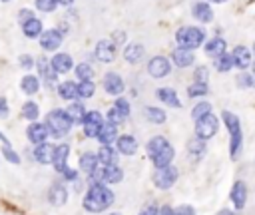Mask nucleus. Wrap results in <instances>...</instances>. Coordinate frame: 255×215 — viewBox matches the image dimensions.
Returning <instances> with one entry per match:
<instances>
[{
	"label": "nucleus",
	"instance_id": "nucleus-22",
	"mask_svg": "<svg viewBox=\"0 0 255 215\" xmlns=\"http://www.w3.org/2000/svg\"><path fill=\"white\" fill-rule=\"evenodd\" d=\"M52 68L56 70V74H66L72 68V58L68 54H56L52 60Z\"/></svg>",
	"mask_w": 255,
	"mask_h": 215
},
{
	"label": "nucleus",
	"instance_id": "nucleus-53",
	"mask_svg": "<svg viewBox=\"0 0 255 215\" xmlns=\"http://www.w3.org/2000/svg\"><path fill=\"white\" fill-rule=\"evenodd\" d=\"M32 18H34V16H32V12H30V10H20V16H18V20H20V24H22V26H24L26 22H30Z\"/></svg>",
	"mask_w": 255,
	"mask_h": 215
},
{
	"label": "nucleus",
	"instance_id": "nucleus-45",
	"mask_svg": "<svg viewBox=\"0 0 255 215\" xmlns=\"http://www.w3.org/2000/svg\"><path fill=\"white\" fill-rule=\"evenodd\" d=\"M237 84H239L241 88H251V86L255 84V78L249 76V74H239V76H237Z\"/></svg>",
	"mask_w": 255,
	"mask_h": 215
},
{
	"label": "nucleus",
	"instance_id": "nucleus-40",
	"mask_svg": "<svg viewBox=\"0 0 255 215\" xmlns=\"http://www.w3.org/2000/svg\"><path fill=\"white\" fill-rule=\"evenodd\" d=\"M207 94V86L205 84H193V86H189V90H187V96L189 98H197V96H205Z\"/></svg>",
	"mask_w": 255,
	"mask_h": 215
},
{
	"label": "nucleus",
	"instance_id": "nucleus-62",
	"mask_svg": "<svg viewBox=\"0 0 255 215\" xmlns=\"http://www.w3.org/2000/svg\"><path fill=\"white\" fill-rule=\"evenodd\" d=\"M112 215H120V213H112Z\"/></svg>",
	"mask_w": 255,
	"mask_h": 215
},
{
	"label": "nucleus",
	"instance_id": "nucleus-33",
	"mask_svg": "<svg viewBox=\"0 0 255 215\" xmlns=\"http://www.w3.org/2000/svg\"><path fill=\"white\" fill-rule=\"evenodd\" d=\"M233 66H235V60H233V56H229V54H223V56L215 58V68H217L219 72H227V70H231Z\"/></svg>",
	"mask_w": 255,
	"mask_h": 215
},
{
	"label": "nucleus",
	"instance_id": "nucleus-43",
	"mask_svg": "<svg viewBox=\"0 0 255 215\" xmlns=\"http://www.w3.org/2000/svg\"><path fill=\"white\" fill-rule=\"evenodd\" d=\"M82 123H98V125H104V119H102V113L100 111H88Z\"/></svg>",
	"mask_w": 255,
	"mask_h": 215
},
{
	"label": "nucleus",
	"instance_id": "nucleus-39",
	"mask_svg": "<svg viewBox=\"0 0 255 215\" xmlns=\"http://www.w3.org/2000/svg\"><path fill=\"white\" fill-rule=\"evenodd\" d=\"M126 117H128V115H126V113H122V111H120L116 106H114V108L108 111V119H110V123H114V125H120V123H122Z\"/></svg>",
	"mask_w": 255,
	"mask_h": 215
},
{
	"label": "nucleus",
	"instance_id": "nucleus-8",
	"mask_svg": "<svg viewBox=\"0 0 255 215\" xmlns=\"http://www.w3.org/2000/svg\"><path fill=\"white\" fill-rule=\"evenodd\" d=\"M54 155H56V147L50 145L48 141L46 143H40L36 147V151H34V157L40 163H54Z\"/></svg>",
	"mask_w": 255,
	"mask_h": 215
},
{
	"label": "nucleus",
	"instance_id": "nucleus-6",
	"mask_svg": "<svg viewBox=\"0 0 255 215\" xmlns=\"http://www.w3.org/2000/svg\"><path fill=\"white\" fill-rule=\"evenodd\" d=\"M177 179V169L167 165V167H159L155 173H153V183L159 187V189H167L175 183Z\"/></svg>",
	"mask_w": 255,
	"mask_h": 215
},
{
	"label": "nucleus",
	"instance_id": "nucleus-24",
	"mask_svg": "<svg viewBox=\"0 0 255 215\" xmlns=\"http://www.w3.org/2000/svg\"><path fill=\"white\" fill-rule=\"evenodd\" d=\"M58 90H60V98H64V100H74L80 96V86L74 82H64V84H60Z\"/></svg>",
	"mask_w": 255,
	"mask_h": 215
},
{
	"label": "nucleus",
	"instance_id": "nucleus-32",
	"mask_svg": "<svg viewBox=\"0 0 255 215\" xmlns=\"http://www.w3.org/2000/svg\"><path fill=\"white\" fill-rule=\"evenodd\" d=\"M145 117L151 121V123H163L165 121V111L159 109V108H145Z\"/></svg>",
	"mask_w": 255,
	"mask_h": 215
},
{
	"label": "nucleus",
	"instance_id": "nucleus-31",
	"mask_svg": "<svg viewBox=\"0 0 255 215\" xmlns=\"http://www.w3.org/2000/svg\"><path fill=\"white\" fill-rule=\"evenodd\" d=\"M40 88V82L36 76H24L22 78V92L24 94H36Z\"/></svg>",
	"mask_w": 255,
	"mask_h": 215
},
{
	"label": "nucleus",
	"instance_id": "nucleus-10",
	"mask_svg": "<svg viewBox=\"0 0 255 215\" xmlns=\"http://www.w3.org/2000/svg\"><path fill=\"white\" fill-rule=\"evenodd\" d=\"M114 54H116L114 42H108V40L98 42V46H96V58L100 62H112L114 60Z\"/></svg>",
	"mask_w": 255,
	"mask_h": 215
},
{
	"label": "nucleus",
	"instance_id": "nucleus-11",
	"mask_svg": "<svg viewBox=\"0 0 255 215\" xmlns=\"http://www.w3.org/2000/svg\"><path fill=\"white\" fill-rule=\"evenodd\" d=\"M104 88H106L108 94L120 96V94L124 92V82H122V78H120L118 74H106V78H104Z\"/></svg>",
	"mask_w": 255,
	"mask_h": 215
},
{
	"label": "nucleus",
	"instance_id": "nucleus-54",
	"mask_svg": "<svg viewBox=\"0 0 255 215\" xmlns=\"http://www.w3.org/2000/svg\"><path fill=\"white\" fill-rule=\"evenodd\" d=\"M32 64H34V60H32L30 56H26V54L20 56V66H22V68H32Z\"/></svg>",
	"mask_w": 255,
	"mask_h": 215
},
{
	"label": "nucleus",
	"instance_id": "nucleus-3",
	"mask_svg": "<svg viewBox=\"0 0 255 215\" xmlns=\"http://www.w3.org/2000/svg\"><path fill=\"white\" fill-rule=\"evenodd\" d=\"M46 123H48V129L54 133V135H64L68 133L70 125H72V119L68 117L66 111H50L48 117H46Z\"/></svg>",
	"mask_w": 255,
	"mask_h": 215
},
{
	"label": "nucleus",
	"instance_id": "nucleus-20",
	"mask_svg": "<svg viewBox=\"0 0 255 215\" xmlns=\"http://www.w3.org/2000/svg\"><path fill=\"white\" fill-rule=\"evenodd\" d=\"M98 159H100V163H102V165H106V167L116 165V161H118L116 149H114L112 145H102V147H100V151H98Z\"/></svg>",
	"mask_w": 255,
	"mask_h": 215
},
{
	"label": "nucleus",
	"instance_id": "nucleus-44",
	"mask_svg": "<svg viewBox=\"0 0 255 215\" xmlns=\"http://www.w3.org/2000/svg\"><path fill=\"white\" fill-rule=\"evenodd\" d=\"M58 0H36V6L42 10V12H52L56 8Z\"/></svg>",
	"mask_w": 255,
	"mask_h": 215
},
{
	"label": "nucleus",
	"instance_id": "nucleus-1",
	"mask_svg": "<svg viewBox=\"0 0 255 215\" xmlns=\"http://www.w3.org/2000/svg\"><path fill=\"white\" fill-rule=\"evenodd\" d=\"M112 201H114V193H112L108 187L96 183V185L88 191V195L84 197V209H86V211H92V213H100V211H104L106 207H110Z\"/></svg>",
	"mask_w": 255,
	"mask_h": 215
},
{
	"label": "nucleus",
	"instance_id": "nucleus-37",
	"mask_svg": "<svg viewBox=\"0 0 255 215\" xmlns=\"http://www.w3.org/2000/svg\"><path fill=\"white\" fill-rule=\"evenodd\" d=\"M38 106L36 104H32V102H28V104H24V109H22V115L26 117V119H30V121H34L36 117H38Z\"/></svg>",
	"mask_w": 255,
	"mask_h": 215
},
{
	"label": "nucleus",
	"instance_id": "nucleus-4",
	"mask_svg": "<svg viewBox=\"0 0 255 215\" xmlns=\"http://www.w3.org/2000/svg\"><path fill=\"white\" fill-rule=\"evenodd\" d=\"M223 119H225V125H227V129H229V133H231V147H229V151H231V155L235 157V155L239 153V147H241V127H239V119H237V115L231 113V111H223Z\"/></svg>",
	"mask_w": 255,
	"mask_h": 215
},
{
	"label": "nucleus",
	"instance_id": "nucleus-18",
	"mask_svg": "<svg viewBox=\"0 0 255 215\" xmlns=\"http://www.w3.org/2000/svg\"><path fill=\"white\" fill-rule=\"evenodd\" d=\"M171 159H173V147L167 143L159 153H155L153 157H151V161H153V165L159 169V167H167L169 163H171Z\"/></svg>",
	"mask_w": 255,
	"mask_h": 215
},
{
	"label": "nucleus",
	"instance_id": "nucleus-2",
	"mask_svg": "<svg viewBox=\"0 0 255 215\" xmlns=\"http://www.w3.org/2000/svg\"><path fill=\"white\" fill-rule=\"evenodd\" d=\"M177 42H179V48H187V50H193V48H197L199 44H203V38H205V34H203V30H199V28H191V26H185V28H181L179 32H177Z\"/></svg>",
	"mask_w": 255,
	"mask_h": 215
},
{
	"label": "nucleus",
	"instance_id": "nucleus-29",
	"mask_svg": "<svg viewBox=\"0 0 255 215\" xmlns=\"http://www.w3.org/2000/svg\"><path fill=\"white\" fill-rule=\"evenodd\" d=\"M24 34H26L28 38L40 36V34H42V22H40L38 18H32L30 22H26V24H24Z\"/></svg>",
	"mask_w": 255,
	"mask_h": 215
},
{
	"label": "nucleus",
	"instance_id": "nucleus-17",
	"mask_svg": "<svg viewBox=\"0 0 255 215\" xmlns=\"http://www.w3.org/2000/svg\"><path fill=\"white\" fill-rule=\"evenodd\" d=\"M233 60H235V66L237 68H241V70H245V68H249V64H251V52L245 48V46H237L235 50H233Z\"/></svg>",
	"mask_w": 255,
	"mask_h": 215
},
{
	"label": "nucleus",
	"instance_id": "nucleus-23",
	"mask_svg": "<svg viewBox=\"0 0 255 215\" xmlns=\"http://www.w3.org/2000/svg\"><path fill=\"white\" fill-rule=\"evenodd\" d=\"M116 137H118V131H116V125H114V123H104V125L100 127L98 139H100L104 145H110Z\"/></svg>",
	"mask_w": 255,
	"mask_h": 215
},
{
	"label": "nucleus",
	"instance_id": "nucleus-14",
	"mask_svg": "<svg viewBox=\"0 0 255 215\" xmlns=\"http://www.w3.org/2000/svg\"><path fill=\"white\" fill-rule=\"evenodd\" d=\"M171 58H173L175 66H179V68H187V66H191L193 60H195L193 54H191V50H187V48H177V50H173Z\"/></svg>",
	"mask_w": 255,
	"mask_h": 215
},
{
	"label": "nucleus",
	"instance_id": "nucleus-21",
	"mask_svg": "<svg viewBox=\"0 0 255 215\" xmlns=\"http://www.w3.org/2000/svg\"><path fill=\"white\" fill-rule=\"evenodd\" d=\"M124 58L129 64H137L143 58V46L141 44H128L126 50H124Z\"/></svg>",
	"mask_w": 255,
	"mask_h": 215
},
{
	"label": "nucleus",
	"instance_id": "nucleus-16",
	"mask_svg": "<svg viewBox=\"0 0 255 215\" xmlns=\"http://www.w3.org/2000/svg\"><path fill=\"white\" fill-rule=\"evenodd\" d=\"M225 48H227L225 40H221V38H211V40L205 44V54L211 56V58H219V56L225 54Z\"/></svg>",
	"mask_w": 255,
	"mask_h": 215
},
{
	"label": "nucleus",
	"instance_id": "nucleus-35",
	"mask_svg": "<svg viewBox=\"0 0 255 215\" xmlns=\"http://www.w3.org/2000/svg\"><path fill=\"white\" fill-rule=\"evenodd\" d=\"M122 177H124V171L118 165L106 167V181L108 183H118V181H122Z\"/></svg>",
	"mask_w": 255,
	"mask_h": 215
},
{
	"label": "nucleus",
	"instance_id": "nucleus-61",
	"mask_svg": "<svg viewBox=\"0 0 255 215\" xmlns=\"http://www.w3.org/2000/svg\"><path fill=\"white\" fill-rule=\"evenodd\" d=\"M213 2H225V0H213Z\"/></svg>",
	"mask_w": 255,
	"mask_h": 215
},
{
	"label": "nucleus",
	"instance_id": "nucleus-13",
	"mask_svg": "<svg viewBox=\"0 0 255 215\" xmlns=\"http://www.w3.org/2000/svg\"><path fill=\"white\" fill-rule=\"evenodd\" d=\"M231 201L237 209H241L247 201V187L243 181H235V185L231 187Z\"/></svg>",
	"mask_w": 255,
	"mask_h": 215
},
{
	"label": "nucleus",
	"instance_id": "nucleus-57",
	"mask_svg": "<svg viewBox=\"0 0 255 215\" xmlns=\"http://www.w3.org/2000/svg\"><path fill=\"white\" fill-rule=\"evenodd\" d=\"M64 175H66L68 179H76V171H74V169H70V167H66V171H64Z\"/></svg>",
	"mask_w": 255,
	"mask_h": 215
},
{
	"label": "nucleus",
	"instance_id": "nucleus-28",
	"mask_svg": "<svg viewBox=\"0 0 255 215\" xmlns=\"http://www.w3.org/2000/svg\"><path fill=\"white\" fill-rule=\"evenodd\" d=\"M66 199H68V191H66L64 185H54V187L50 189V201H52L54 205H64Z\"/></svg>",
	"mask_w": 255,
	"mask_h": 215
},
{
	"label": "nucleus",
	"instance_id": "nucleus-46",
	"mask_svg": "<svg viewBox=\"0 0 255 215\" xmlns=\"http://www.w3.org/2000/svg\"><path fill=\"white\" fill-rule=\"evenodd\" d=\"M100 127H102V125H98V123H84V133H86L88 137H98Z\"/></svg>",
	"mask_w": 255,
	"mask_h": 215
},
{
	"label": "nucleus",
	"instance_id": "nucleus-51",
	"mask_svg": "<svg viewBox=\"0 0 255 215\" xmlns=\"http://www.w3.org/2000/svg\"><path fill=\"white\" fill-rule=\"evenodd\" d=\"M4 155H6V159L12 161V163H18V161H20V157L10 149V145H4Z\"/></svg>",
	"mask_w": 255,
	"mask_h": 215
},
{
	"label": "nucleus",
	"instance_id": "nucleus-15",
	"mask_svg": "<svg viewBox=\"0 0 255 215\" xmlns=\"http://www.w3.org/2000/svg\"><path fill=\"white\" fill-rule=\"evenodd\" d=\"M68 153H70V145L68 143H60L58 147H56V155H54V167L58 169V171H66V161H68Z\"/></svg>",
	"mask_w": 255,
	"mask_h": 215
},
{
	"label": "nucleus",
	"instance_id": "nucleus-7",
	"mask_svg": "<svg viewBox=\"0 0 255 215\" xmlns=\"http://www.w3.org/2000/svg\"><path fill=\"white\" fill-rule=\"evenodd\" d=\"M147 72L153 76V78H163L169 74V62L163 58V56H155L149 66H147Z\"/></svg>",
	"mask_w": 255,
	"mask_h": 215
},
{
	"label": "nucleus",
	"instance_id": "nucleus-47",
	"mask_svg": "<svg viewBox=\"0 0 255 215\" xmlns=\"http://www.w3.org/2000/svg\"><path fill=\"white\" fill-rule=\"evenodd\" d=\"M90 175H92V179H94L96 183H102V181H106V167H104V169H102V167H96Z\"/></svg>",
	"mask_w": 255,
	"mask_h": 215
},
{
	"label": "nucleus",
	"instance_id": "nucleus-58",
	"mask_svg": "<svg viewBox=\"0 0 255 215\" xmlns=\"http://www.w3.org/2000/svg\"><path fill=\"white\" fill-rule=\"evenodd\" d=\"M74 0H58V4H64V6H68V4H72Z\"/></svg>",
	"mask_w": 255,
	"mask_h": 215
},
{
	"label": "nucleus",
	"instance_id": "nucleus-59",
	"mask_svg": "<svg viewBox=\"0 0 255 215\" xmlns=\"http://www.w3.org/2000/svg\"><path fill=\"white\" fill-rule=\"evenodd\" d=\"M0 141H4V145H8V139L4 137V133H0Z\"/></svg>",
	"mask_w": 255,
	"mask_h": 215
},
{
	"label": "nucleus",
	"instance_id": "nucleus-30",
	"mask_svg": "<svg viewBox=\"0 0 255 215\" xmlns=\"http://www.w3.org/2000/svg\"><path fill=\"white\" fill-rule=\"evenodd\" d=\"M66 113H68V117H70L72 121H84V117H86V111H84V106H82V104H72V106H68V108H66Z\"/></svg>",
	"mask_w": 255,
	"mask_h": 215
},
{
	"label": "nucleus",
	"instance_id": "nucleus-50",
	"mask_svg": "<svg viewBox=\"0 0 255 215\" xmlns=\"http://www.w3.org/2000/svg\"><path fill=\"white\" fill-rule=\"evenodd\" d=\"M173 215H195V209L189 205H181V207L173 209Z\"/></svg>",
	"mask_w": 255,
	"mask_h": 215
},
{
	"label": "nucleus",
	"instance_id": "nucleus-41",
	"mask_svg": "<svg viewBox=\"0 0 255 215\" xmlns=\"http://www.w3.org/2000/svg\"><path fill=\"white\" fill-rule=\"evenodd\" d=\"M187 149H189L193 155H199V153H203V149H205V145H203V139H201V137H197V139H191V141L187 143Z\"/></svg>",
	"mask_w": 255,
	"mask_h": 215
},
{
	"label": "nucleus",
	"instance_id": "nucleus-25",
	"mask_svg": "<svg viewBox=\"0 0 255 215\" xmlns=\"http://www.w3.org/2000/svg\"><path fill=\"white\" fill-rule=\"evenodd\" d=\"M193 16H195L199 22H211L213 12H211V8H209L205 2H197V4L193 6Z\"/></svg>",
	"mask_w": 255,
	"mask_h": 215
},
{
	"label": "nucleus",
	"instance_id": "nucleus-49",
	"mask_svg": "<svg viewBox=\"0 0 255 215\" xmlns=\"http://www.w3.org/2000/svg\"><path fill=\"white\" fill-rule=\"evenodd\" d=\"M122 113H126V115H129V104H128V100H124V98H120L116 104H114Z\"/></svg>",
	"mask_w": 255,
	"mask_h": 215
},
{
	"label": "nucleus",
	"instance_id": "nucleus-34",
	"mask_svg": "<svg viewBox=\"0 0 255 215\" xmlns=\"http://www.w3.org/2000/svg\"><path fill=\"white\" fill-rule=\"evenodd\" d=\"M167 145V141L161 137V135H157V137H153L149 143H147V153H149V157H153L155 153H159L163 147Z\"/></svg>",
	"mask_w": 255,
	"mask_h": 215
},
{
	"label": "nucleus",
	"instance_id": "nucleus-5",
	"mask_svg": "<svg viewBox=\"0 0 255 215\" xmlns=\"http://www.w3.org/2000/svg\"><path fill=\"white\" fill-rule=\"evenodd\" d=\"M217 125H219L217 117H215L213 113H207V115H203V117L197 119V123H195V133H197V137H201V139H209L211 135L217 133Z\"/></svg>",
	"mask_w": 255,
	"mask_h": 215
},
{
	"label": "nucleus",
	"instance_id": "nucleus-38",
	"mask_svg": "<svg viewBox=\"0 0 255 215\" xmlns=\"http://www.w3.org/2000/svg\"><path fill=\"white\" fill-rule=\"evenodd\" d=\"M207 113H211V106H209L207 102L197 104V106L193 108V111H191V115H193L195 119H199V117H203V115H207Z\"/></svg>",
	"mask_w": 255,
	"mask_h": 215
},
{
	"label": "nucleus",
	"instance_id": "nucleus-36",
	"mask_svg": "<svg viewBox=\"0 0 255 215\" xmlns=\"http://www.w3.org/2000/svg\"><path fill=\"white\" fill-rule=\"evenodd\" d=\"M76 76L80 78V82H88V80H92L94 70H92V66H88V64H80V66L76 68Z\"/></svg>",
	"mask_w": 255,
	"mask_h": 215
},
{
	"label": "nucleus",
	"instance_id": "nucleus-60",
	"mask_svg": "<svg viewBox=\"0 0 255 215\" xmlns=\"http://www.w3.org/2000/svg\"><path fill=\"white\" fill-rule=\"evenodd\" d=\"M253 76H255V62H253Z\"/></svg>",
	"mask_w": 255,
	"mask_h": 215
},
{
	"label": "nucleus",
	"instance_id": "nucleus-48",
	"mask_svg": "<svg viewBox=\"0 0 255 215\" xmlns=\"http://www.w3.org/2000/svg\"><path fill=\"white\" fill-rule=\"evenodd\" d=\"M205 80H207V68L201 66V68L195 70V82L197 84H205Z\"/></svg>",
	"mask_w": 255,
	"mask_h": 215
},
{
	"label": "nucleus",
	"instance_id": "nucleus-56",
	"mask_svg": "<svg viewBox=\"0 0 255 215\" xmlns=\"http://www.w3.org/2000/svg\"><path fill=\"white\" fill-rule=\"evenodd\" d=\"M159 215H173V209H171L169 205H163V207L159 209Z\"/></svg>",
	"mask_w": 255,
	"mask_h": 215
},
{
	"label": "nucleus",
	"instance_id": "nucleus-55",
	"mask_svg": "<svg viewBox=\"0 0 255 215\" xmlns=\"http://www.w3.org/2000/svg\"><path fill=\"white\" fill-rule=\"evenodd\" d=\"M8 115V104L4 98H0V117H6Z\"/></svg>",
	"mask_w": 255,
	"mask_h": 215
},
{
	"label": "nucleus",
	"instance_id": "nucleus-27",
	"mask_svg": "<svg viewBox=\"0 0 255 215\" xmlns=\"http://www.w3.org/2000/svg\"><path fill=\"white\" fill-rule=\"evenodd\" d=\"M98 163H100L98 153H84V155L80 157V167H82L84 171H88V173H92V171L98 167Z\"/></svg>",
	"mask_w": 255,
	"mask_h": 215
},
{
	"label": "nucleus",
	"instance_id": "nucleus-26",
	"mask_svg": "<svg viewBox=\"0 0 255 215\" xmlns=\"http://www.w3.org/2000/svg\"><path fill=\"white\" fill-rule=\"evenodd\" d=\"M157 98H159L163 104L171 106V108H179V100H177V96H175V92H173L171 88H161V90H157Z\"/></svg>",
	"mask_w": 255,
	"mask_h": 215
},
{
	"label": "nucleus",
	"instance_id": "nucleus-9",
	"mask_svg": "<svg viewBox=\"0 0 255 215\" xmlns=\"http://www.w3.org/2000/svg\"><path fill=\"white\" fill-rule=\"evenodd\" d=\"M60 44H62V34H60L58 30H48V32H44L42 38H40V46H42L44 50H56Z\"/></svg>",
	"mask_w": 255,
	"mask_h": 215
},
{
	"label": "nucleus",
	"instance_id": "nucleus-42",
	"mask_svg": "<svg viewBox=\"0 0 255 215\" xmlns=\"http://www.w3.org/2000/svg\"><path fill=\"white\" fill-rule=\"evenodd\" d=\"M94 92H96V86L92 84V80L80 82V96H82V98H90Z\"/></svg>",
	"mask_w": 255,
	"mask_h": 215
},
{
	"label": "nucleus",
	"instance_id": "nucleus-19",
	"mask_svg": "<svg viewBox=\"0 0 255 215\" xmlns=\"http://www.w3.org/2000/svg\"><path fill=\"white\" fill-rule=\"evenodd\" d=\"M118 149H120L124 155H133V153L137 151V141H135V137H131V135H122V137H118Z\"/></svg>",
	"mask_w": 255,
	"mask_h": 215
},
{
	"label": "nucleus",
	"instance_id": "nucleus-12",
	"mask_svg": "<svg viewBox=\"0 0 255 215\" xmlns=\"http://www.w3.org/2000/svg\"><path fill=\"white\" fill-rule=\"evenodd\" d=\"M48 125H44V123H32L30 127H28V137H30V141L32 143H46V137H48Z\"/></svg>",
	"mask_w": 255,
	"mask_h": 215
},
{
	"label": "nucleus",
	"instance_id": "nucleus-52",
	"mask_svg": "<svg viewBox=\"0 0 255 215\" xmlns=\"http://www.w3.org/2000/svg\"><path fill=\"white\" fill-rule=\"evenodd\" d=\"M139 215H159V209H157L153 203H149V205H145V207L139 211Z\"/></svg>",
	"mask_w": 255,
	"mask_h": 215
}]
</instances>
